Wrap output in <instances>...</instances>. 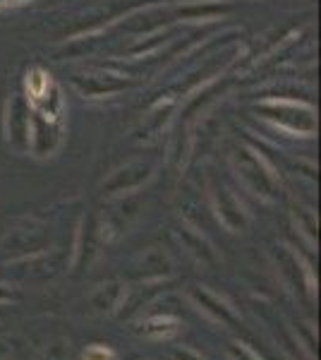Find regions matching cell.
Instances as JSON below:
<instances>
[{
    "instance_id": "5",
    "label": "cell",
    "mask_w": 321,
    "mask_h": 360,
    "mask_svg": "<svg viewBox=\"0 0 321 360\" xmlns=\"http://www.w3.org/2000/svg\"><path fill=\"white\" fill-rule=\"evenodd\" d=\"M84 360H115V353L103 344H91L84 351Z\"/></svg>"
},
{
    "instance_id": "1",
    "label": "cell",
    "mask_w": 321,
    "mask_h": 360,
    "mask_svg": "<svg viewBox=\"0 0 321 360\" xmlns=\"http://www.w3.org/2000/svg\"><path fill=\"white\" fill-rule=\"evenodd\" d=\"M256 111H261L266 115V118L276 120V123H281L285 127H290V130H302V132H314V125L309 123H302V120H295V115H305V113H312V111H302V108H297L295 103H266V106L256 108Z\"/></svg>"
},
{
    "instance_id": "8",
    "label": "cell",
    "mask_w": 321,
    "mask_h": 360,
    "mask_svg": "<svg viewBox=\"0 0 321 360\" xmlns=\"http://www.w3.org/2000/svg\"><path fill=\"white\" fill-rule=\"evenodd\" d=\"M0 300H10V291H5L3 286H0Z\"/></svg>"
},
{
    "instance_id": "2",
    "label": "cell",
    "mask_w": 321,
    "mask_h": 360,
    "mask_svg": "<svg viewBox=\"0 0 321 360\" xmlns=\"http://www.w3.org/2000/svg\"><path fill=\"white\" fill-rule=\"evenodd\" d=\"M195 298L199 300L204 310H209L216 319H223V322L228 324H232L235 322V315H232L230 310H228V305L223 303V300H218V298H214L211 293H207V291H195Z\"/></svg>"
},
{
    "instance_id": "6",
    "label": "cell",
    "mask_w": 321,
    "mask_h": 360,
    "mask_svg": "<svg viewBox=\"0 0 321 360\" xmlns=\"http://www.w3.org/2000/svg\"><path fill=\"white\" fill-rule=\"evenodd\" d=\"M232 356H235L237 360H259L252 351H247V348H242V346H235V348H232Z\"/></svg>"
},
{
    "instance_id": "4",
    "label": "cell",
    "mask_w": 321,
    "mask_h": 360,
    "mask_svg": "<svg viewBox=\"0 0 321 360\" xmlns=\"http://www.w3.org/2000/svg\"><path fill=\"white\" fill-rule=\"evenodd\" d=\"M118 303H120V286L118 283L103 286L101 291L94 295V305L98 307V310H113Z\"/></svg>"
},
{
    "instance_id": "3",
    "label": "cell",
    "mask_w": 321,
    "mask_h": 360,
    "mask_svg": "<svg viewBox=\"0 0 321 360\" xmlns=\"http://www.w3.org/2000/svg\"><path fill=\"white\" fill-rule=\"evenodd\" d=\"M178 329H180V322L175 317H154L147 322L144 332L149 336H154V339H168V336L178 334Z\"/></svg>"
},
{
    "instance_id": "7",
    "label": "cell",
    "mask_w": 321,
    "mask_h": 360,
    "mask_svg": "<svg viewBox=\"0 0 321 360\" xmlns=\"http://www.w3.org/2000/svg\"><path fill=\"white\" fill-rule=\"evenodd\" d=\"M175 356H178L180 360H202L199 356H195V353H190V351H178Z\"/></svg>"
}]
</instances>
